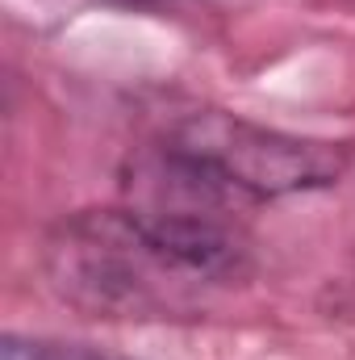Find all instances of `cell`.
Listing matches in <instances>:
<instances>
[{
	"mask_svg": "<svg viewBox=\"0 0 355 360\" xmlns=\"http://www.w3.org/2000/svg\"><path fill=\"white\" fill-rule=\"evenodd\" d=\"M243 235L230 218L134 201L92 210L55 231L46 272L59 297L105 319H172L243 276Z\"/></svg>",
	"mask_w": 355,
	"mask_h": 360,
	"instance_id": "obj_1",
	"label": "cell"
},
{
	"mask_svg": "<svg viewBox=\"0 0 355 360\" xmlns=\"http://www.w3.org/2000/svg\"><path fill=\"white\" fill-rule=\"evenodd\" d=\"M347 155L330 143L276 134L226 113H196L138 164V201L230 218L239 201H267L335 184Z\"/></svg>",
	"mask_w": 355,
	"mask_h": 360,
	"instance_id": "obj_2",
	"label": "cell"
},
{
	"mask_svg": "<svg viewBox=\"0 0 355 360\" xmlns=\"http://www.w3.org/2000/svg\"><path fill=\"white\" fill-rule=\"evenodd\" d=\"M0 360H126L113 356V352H100L92 344H67V340H21V335H8Z\"/></svg>",
	"mask_w": 355,
	"mask_h": 360,
	"instance_id": "obj_3",
	"label": "cell"
}]
</instances>
